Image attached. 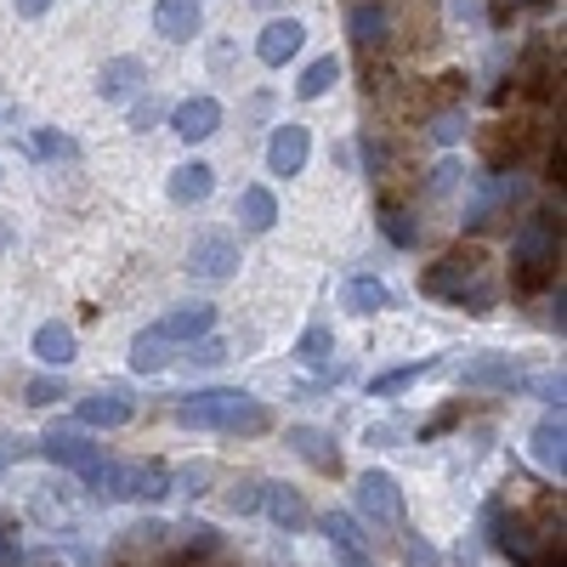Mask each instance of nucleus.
<instances>
[{
	"instance_id": "f257e3e1",
	"label": "nucleus",
	"mask_w": 567,
	"mask_h": 567,
	"mask_svg": "<svg viewBox=\"0 0 567 567\" xmlns=\"http://www.w3.org/2000/svg\"><path fill=\"white\" fill-rule=\"evenodd\" d=\"M176 420L194 425V432H227V437H261L272 425L267 403L239 386H205V392L176 398Z\"/></svg>"
},
{
	"instance_id": "f03ea898",
	"label": "nucleus",
	"mask_w": 567,
	"mask_h": 567,
	"mask_svg": "<svg viewBox=\"0 0 567 567\" xmlns=\"http://www.w3.org/2000/svg\"><path fill=\"white\" fill-rule=\"evenodd\" d=\"M420 290L437 301H460L465 312H494V284H488V256L477 245H460L443 261H432L420 272Z\"/></svg>"
},
{
	"instance_id": "7ed1b4c3",
	"label": "nucleus",
	"mask_w": 567,
	"mask_h": 567,
	"mask_svg": "<svg viewBox=\"0 0 567 567\" xmlns=\"http://www.w3.org/2000/svg\"><path fill=\"white\" fill-rule=\"evenodd\" d=\"M556 256H561V216L534 210L516 227V250H511V290L516 296H539L545 284H556Z\"/></svg>"
},
{
	"instance_id": "20e7f679",
	"label": "nucleus",
	"mask_w": 567,
	"mask_h": 567,
	"mask_svg": "<svg viewBox=\"0 0 567 567\" xmlns=\"http://www.w3.org/2000/svg\"><path fill=\"white\" fill-rule=\"evenodd\" d=\"M528 199V182L516 176V171H505V176H477V194H471V205H465V227L471 233H483V227H494L511 205H523Z\"/></svg>"
},
{
	"instance_id": "39448f33",
	"label": "nucleus",
	"mask_w": 567,
	"mask_h": 567,
	"mask_svg": "<svg viewBox=\"0 0 567 567\" xmlns=\"http://www.w3.org/2000/svg\"><path fill=\"white\" fill-rule=\"evenodd\" d=\"M187 272L194 278H210V284H227V278H239V239L233 233H199L194 250H187Z\"/></svg>"
},
{
	"instance_id": "423d86ee",
	"label": "nucleus",
	"mask_w": 567,
	"mask_h": 567,
	"mask_svg": "<svg viewBox=\"0 0 567 567\" xmlns=\"http://www.w3.org/2000/svg\"><path fill=\"white\" fill-rule=\"evenodd\" d=\"M352 494H358V511L369 516V523H386V528L403 523V494H398L392 471H363Z\"/></svg>"
},
{
	"instance_id": "0eeeda50",
	"label": "nucleus",
	"mask_w": 567,
	"mask_h": 567,
	"mask_svg": "<svg viewBox=\"0 0 567 567\" xmlns=\"http://www.w3.org/2000/svg\"><path fill=\"white\" fill-rule=\"evenodd\" d=\"M307 154H312L307 125L284 120V125L272 131V142H267V171H272V176H301V171H307Z\"/></svg>"
},
{
	"instance_id": "6e6552de",
	"label": "nucleus",
	"mask_w": 567,
	"mask_h": 567,
	"mask_svg": "<svg viewBox=\"0 0 567 567\" xmlns=\"http://www.w3.org/2000/svg\"><path fill=\"white\" fill-rule=\"evenodd\" d=\"M284 443H290L312 471H323V477H341V471H347V460H341L336 437H329L323 425H290V432H284Z\"/></svg>"
},
{
	"instance_id": "1a4fd4ad",
	"label": "nucleus",
	"mask_w": 567,
	"mask_h": 567,
	"mask_svg": "<svg viewBox=\"0 0 567 567\" xmlns=\"http://www.w3.org/2000/svg\"><path fill=\"white\" fill-rule=\"evenodd\" d=\"M323 534H329V545H336V556L347 567H374L369 534H363V523H358L352 511H323Z\"/></svg>"
},
{
	"instance_id": "9d476101",
	"label": "nucleus",
	"mask_w": 567,
	"mask_h": 567,
	"mask_svg": "<svg viewBox=\"0 0 567 567\" xmlns=\"http://www.w3.org/2000/svg\"><path fill=\"white\" fill-rule=\"evenodd\" d=\"M210 329H216V307H210V301H194V307H171V312L154 323V336L171 341V347H176V341L194 347L199 336H210Z\"/></svg>"
},
{
	"instance_id": "9b49d317",
	"label": "nucleus",
	"mask_w": 567,
	"mask_h": 567,
	"mask_svg": "<svg viewBox=\"0 0 567 567\" xmlns=\"http://www.w3.org/2000/svg\"><path fill=\"white\" fill-rule=\"evenodd\" d=\"M171 131H176L182 142L216 136V131H221V103H216V97H187V103H176V109H171Z\"/></svg>"
},
{
	"instance_id": "f8f14e48",
	"label": "nucleus",
	"mask_w": 567,
	"mask_h": 567,
	"mask_svg": "<svg viewBox=\"0 0 567 567\" xmlns=\"http://www.w3.org/2000/svg\"><path fill=\"white\" fill-rule=\"evenodd\" d=\"M261 511L272 516V528H284V534H301V528L312 523L307 499H301L290 483H261Z\"/></svg>"
},
{
	"instance_id": "ddd939ff",
	"label": "nucleus",
	"mask_w": 567,
	"mask_h": 567,
	"mask_svg": "<svg viewBox=\"0 0 567 567\" xmlns=\"http://www.w3.org/2000/svg\"><path fill=\"white\" fill-rule=\"evenodd\" d=\"M301 40H307V29L296 23V18H278V23H267L261 29V40H256V58L267 63V69H284L296 52H301Z\"/></svg>"
},
{
	"instance_id": "4468645a",
	"label": "nucleus",
	"mask_w": 567,
	"mask_h": 567,
	"mask_svg": "<svg viewBox=\"0 0 567 567\" xmlns=\"http://www.w3.org/2000/svg\"><path fill=\"white\" fill-rule=\"evenodd\" d=\"M199 23H205V7H199V0H159V7H154V29H159L171 45L194 40Z\"/></svg>"
},
{
	"instance_id": "2eb2a0df",
	"label": "nucleus",
	"mask_w": 567,
	"mask_h": 567,
	"mask_svg": "<svg viewBox=\"0 0 567 567\" xmlns=\"http://www.w3.org/2000/svg\"><path fill=\"white\" fill-rule=\"evenodd\" d=\"M40 454L52 460V465H69V471H80V477H85V471L103 460V454H97V443H91V437H80V432H52V437H40Z\"/></svg>"
},
{
	"instance_id": "dca6fc26",
	"label": "nucleus",
	"mask_w": 567,
	"mask_h": 567,
	"mask_svg": "<svg viewBox=\"0 0 567 567\" xmlns=\"http://www.w3.org/2000/svg\"><path fill=\"white\" fill-rule=\"evenodd\" d=\"M567 432H561V409L556 414H545L539 425H534V437H528V454H534V465L539 471H550V477H561V465H567Z\"/></svg>"
},
{
	"instance_id": "f3484780",
	"label": "nucleus",
	"mask_w": 567,
	"mask_h": 567,
	"mask_svg": "<svg viewBox=\"0 0 567 567\" xmlns=\"http://www.w3.org/2000/svg\"><path fill=\"white\" fill-rule=\"evenodd\" d=\"M523 154H528V125H494L483 136V159L494 165V176L516 171V159H523Z\"/></svg>"
},
{
	"instance_id": "a211bd4d",
	"label": "nucleus",
	"mask_w": 567,
	"mask_h": 567,
	"mask_svg": "<svg viewBox=\"0 0 567 567\" xmlns=\"http://www.w3.org/2000/svg\"><path fill=\"white\" fill-rule=\"evenodd\" d=\"M142 85H148V69H142L136 58H109L103 74H97V97L103 103H125L131 91H142Z\"/></svg>"
},
{
	"instance_id": "6ab92c4d",
	"label": "nucleus",
	"mask_w": 567,
	"mask_h": 567,
	"mask_svg": "<svg viewBox=\"0 0 567 567\" xmlns=\"http://www.w3.org/2000/svg\"><path fill=\"white\" fill-rule=\"evenodd\" d=\"M460 381H465V386H483V392H511V386H523V374L511 369V358L483 352V358H471V363L460 369Z\"/></svg>"
},
{
	"instance_id": "aec40b11",
	"label": "nucleus",
	"mask_w": 567,
	"mask_h": 567,
	"mask_svg": "<svg viewBox=\"0 0 567 567\" xmlns=\"http://www.w3.org/2000/svg\"><path fill=\"white\" fill-rule=\"evenodd\" d=\"M210 194H216V171L205 159H187V165L171 171V199L176 205H205Z\"/></svg>"
},
{
	"instance_id": "412c9836",
	"label": "nucleus",
	"mask_w": 567,
	"mask_h": 567,
	"mask_svg": "<svg viewBox=\"0 0 567 567\" xmlns=\"http://www.w3.org/2000/svg\"><path fill=\"white\" fill-rule=\"evenodd\" d=\"M29 352L40 358V363H52V369H63V363H74V352H80V341H74V329L69 323H40L34 329V341H29Z\"/></svg>"
},
{
	"instance_id": "4be33fe9",
	"label": "nucleus",
	"mask_w": 567,
	"mask_h": 567,
	"mask_svg": "<svg viewBox=\"0 0 567 567\" xmlns=\"http://www.w3.org/2000/svg\"><path fill=\"white\" fill-rule=\"evenodd\" d=\"M516 80H523V91H528L534 103H550L556 97V74H550V45L545 40H534L528 52H523V74H516Z\"/></svg>"
},
{
	"instance_id": "5701e85b",
	"label": "nucleus",
	"mask_w": 567,
	"mask_h": 567,
	"mask_svg": "<svg viewBox=\"0 0 567 567\" xmlns=\"http://www.w3.org/2000/svg\"><path fill=\"white\" fill-rule=\"evenodd\" d=\"M74 420H80V425H97V432H114V425L131 420V398H125V392H97V398H85V403L74 409Z\"/></svg>"
},
{
	"instance_id": "b1692460",
	"label": "nucleus",
	"mask_w": 567,
	"mask_h": 567,
	"mask_svg": "<svg viewBox=\"0 0 567 567\" xmlns=\"http://www.w3.org/2000/svg\"><path fill=\"white\" fill-rule=\"evenodd\" d=\"M347 29H352V40H358V52H374V45H386V34H392V12L374 7V0H363V7H352Z\"/></svg>"
},
{
	"instance_id": "393cba45",
	"label": "nucleus",
	"mask_w": 567,
	"mask_h": 567,
	"mask_svg": "<svg viewBox=\"0 0 567 567\" xmlns=\"http://www.w3.org/2000/svg\"><path fill=\"white\" fill-rule=\"evenodd\" d=\"M341 307L358 312V318H374V312H386V307H392V290H386L381 278H369V272H363V278H352L347 290H341Z\"/></svg>"
},
{
	"instance_id": "a878e982",
	"label": "nucleus",
	"mask_w": 567,
	"mask_h": 567,
	"mask_svg": "<svg viewBox=\"0 0 567 567\" xmlns=\"http://www.w3.org/2000/svg\"><path fill=\"white\" fill-rule=\"evenodd\" d=\"M443 369V358H420V363H403V369H386V374H374V386H369V398H398V392H409V386H420L425 374H437Z\"/></svg>"
},
{
	"instance_id": "bb28decb",
	"label": "nucleus",
	"mask_w": 567,
	"mask_h": 567,
	"mask_svg": "<svg viewBox=\"0 0 567 567\" xmlns=\"http://www.w3.org/2000/svg\"><path fill=\"white\" fill-rule=\"evenodd\" d=\"M272 221H278L272 187H245V199H239V227H245V233H272Z\"/></svg>"
},
{
	"instance_id": "cd10ccee",
	"label": "nucleus",
	"mask_w": 567,
	"mask_h": 567,
	"mask_svg": "<svg viewBox=\"0 0 567 567\" xmlns=\"http://www.w3.org/2000/svg\"><path fill=\"white\" fill-rule=\"evenodd\" d=\"M176 363V352H171V341H159L154 329H142V336L131 341V369L136 374H159V369H171Z\"/></svg>"
},
{
	"instance_id": "c85d7f7f",
	"label": "nucleus",
	"mask_w": 567,
	"mask_h": 567,
	"mask_svg": "<svg viewBox=\"0 0 567 567\" xmlns=\"http://www.w3.org/2000/svg\"><path fill=\"white\" fill-rule=\"evenodd\" d=\"M374 221H381V233H386V239H392L398 250H414V245H420V221H414L398 199H386L381 210H374Z\"/></svg>"
},
{
	"instance_id": "c756f323",
	"label": "nucleus",
	"mask_w": 567,
	"mask_h": 567,
	"mask_svg": "<svg viewBox=\"0 0 567 567\" xmlns=\"http://www.w3.org/2000/svg\"><path fill=\"white\" fill-rule=\"evenodd\" d=\"M329 352H336V329H329V323H307L301 341H296V358L312 363V369H329Z\"/></svg>"
},
{
	"instance_id": "7c9ffc66",
	"label": "nucleus",
	"mask_w": 567,
	"mask_h": 567,
	"mask_svg": "<svg viewBox=\"0 0 567 567\" xmlns=\"http://www.w3.org/2000/svg\"><path fill=\"white\" fill-rule=\"evenodd\" d=\"M221 550V534L210 528V523H187L182 534H176V561H194V556H216Z\"/></svg>"
},
{
	"instance_id": "2f4dec72",
	"label": "nucleus",
	"mask_w": 567,
	"mask_h": 567,
	"mask_svg": "<svg viewBox=\"0 0 567 567\" xmlns=\"http://www.w3.org/2000/svg\"><path fill=\"white\" fill-rule=\"evenodd\" d=\"M336 80H341V63H336V58H318V63H307V74L296 80V97H301V103H318Z\"/></svg>"
},
{
	"instance_id": "473e14b6",
	"label": "nucleus",
	"mask_w": 567,
	"mask_h": 567,
	"mask_svg": "<svg viewBox=\"0 0 567 567\" xmlns=\"http://www.w3.org/2000/svg\"><path fill=\"white\" fill-rule=\"evenodd\" d=\"M29 148H34L40 159H80V142H74L69 131H34Z\"/></svg>"
},
{
	"instance_id": "72a5a7b5",
	"label": "nucleus",
	"mask_w": 567,
	"mask_h": 567,
	"mask_svg": "<svg viewBox=\"0 0 567 567\" xmlns=\"http://www.w3.org/2000/svg\"><path fill=\"white\" fill-rule=\"evenodd\" d=\"M58 398H69V381H63V374H34V381L23 386V403H29V409H52Z\"/></svg>"
},
{
	"instance_id": "f704fd0d",
	"label": "nucleus",
	"mask_w": 567,
	"mask_h": 567,
	"mask_svg": "<svg viewBox=\"0 0 567 567\" xmlns=\"http://www.w3.org/2000/svg\"><path fill=\"white\" fill-rule=\"evenodd\" d=\"M187 363H194V369H216V363H227V341L199 336V341H194V352H187Z\"/></svg>"
},
{
	"instance_id": "c9c22d12",
	"label": "nucleus",
	"mask_w": 567,
	"mask_h": 567,
	"mask_svg": "<svg viewBox=\"0 0 567 567\" xmlns=\"http://www.w3.org/2000/svg\"><path fill=\"white\" fill-rule=\"evenodd\" d=\"M523 386H528L534 398H545V403L561 409V374H523Z\"/></svg>"
},
{
	"instance_id": "e433bc0d",
	"label": "nucleus",
	"mask_w": 567,
	"mask_h": 567,
	"mask_svg": "<svg viewBox=\"0 0 567 567\" xmlns=\"http://www.w3.org/2000/svg\"><path fill=\"white\" fill-rule=\"evenodd\" d=\"M432 136H437V142H460V136H465V114H460V109H443V114L432 120Z\"/></svg>"
},
{
	"instance_id": "4c0bfd02",
	"label": "nucleus",
	"mask_w": 567,
	"mask_h": 567,
	"mask_svg": "<svg viewBox=\"0 0 567 567\" xmlns=\"http://www.w3.org/2000/svg\"><path fill=\"white\" fill-rule=\"evenodd\" d=\"M210 477H216V465H194V471H182V477H171V488H182V494H205Z\"/></svg>"
},
{
	"instance_id": "58836bf2",
	"label": "nucleus",
	"mask_w": 567,
	"mask_h": 567,
	"mask_svg": "<svg viewBox=\"0 0 567 567\" xmlns=\"http://www.w3.org/2000/svg\"><path fill=\"white\" fill-rule=\"evenodd\" d=\"M227 505H233V511H239V516H250V511H261V483H239V488H233V494H227Z\"/></svg>"
},
{
	"instance_id": "ea45409f",
	"label": "nucleus",
	"mask_w": 567,
	"mask_h": 567,
	"mask_svg": "<svg viewBox=\"0 0 567 567\" xmlns=\"http://www.w3.org/2000/svg\"><path fill=\"white\" fill-rule=\"evenodd\" d=\"M159 114H165V103H159V97H142V103L131 109V125H136V131H154V125H159Z\"/></svg>"
},
{
	"instance_id": "a19ab883",
	"label": "nucleus",
	"mask_w": 567,
	"mask_h": 567,
	"mask_svg": "<svg viewBox=\"0 0 567 567\" xmlns=\"http://www.w3.org/2000/svg\"><path fill=\"white\" fill-rule=\"evenodd\" d=\"M460 414H465V403H449L437 420H425V425H420V443H425V437H437V432H449V425H454Z\"/></svg>"
},
{
	"instance_id": "79ce46f5",
	"label": "nucleus",
	"mask_w": 567,
	"mask_h": 567,
	"mask_svg": "<svg viewBox=\"0 0 567 567\" xmlns=\"http://www.w3.org/2000/svg\"><path fill=\"white\" fill-rule=\"evenodd\" d=\"M18 550H23V545H18V528H12V523H0V567H12Z\"/></svg>"
},
{
	"instance_id": "37998d69",
	"label": "nucleus",
	"mask_w": 567,
	"mask_h": 567,
	"mask_svg": "<svg viewBox=\"0 0 567 567\" xmlns=\"http://www.w3.org/2000/svg\"><path fill=\"white\" fill-rule=\"evenodd\" d=\"M454 182H460V165H454V159H443V165L432 171V194H449Z\"/></svg>"
},
{
	"instance_id": "c03bdc74",
	"label": "nucleus",
	"mask_w": 567,
	"mask_h": 567,
	"mask_svg": "<svg viewBox=\"0 0 567 567\" xmlns=\"http://www.w3.org/2000/svg\"><path fill=\"white\" fill-rule=\"evenodd\" d=\"M398 443V425H369V449H392Z\"/></svg>"
},
{
	"instance_id": "a18cd8bd",
	"label": "nucleus",
	"mask_w": 567,
	"mask_h": 567,
	"mask_svg": "<svg viewBox=\"0 0 567 567\" xmlns=\"http://www.w3.org/2000/svg\"><path fill=\"white\" fill-rule=\"evenodd\" d=\"M409 567H437V550L432 545H409Z\"/></svg>"
},
{
	"instance_id": "49530a36",
	"label": "nucleus",
	"mask_w": 567,
	"mask_h": 567,
	"mask_svg": "<svg viewBox=\"0 0 567 567\" xmlns=\"http://www.w3.org/2000/svg\"><path fill=\"white\" fill-rule=\"evenodd\" d=\"M52 12V0H18V18H45Z\"/></svg>"
},
{
	"instance_id": "de8ad7c7",
	"label": "nucleus",
	"mask_w": 567,
	"mask_h": 567,
	"mask_svg": "<svg viewBox=\"0 0 567 567\" xmlns=\"http://www.w3.org/2000/svg\"><path fill=\"white\" fill-rule=\"evenodd\" d=\"M505 7H528V0H505Z\"/></svg>"
},
{
	"instance_id": "09e8293b",
	"label": "nucleus",
	"mask_w": 567,
	"mask_h": 567,
	"mask_svg": "<svg viewBox=\"0 0 567 567\" xmlns=\"http://www.w3.org/2000/svg\"><path fill=\"white\" fill-rule=\"evenodd\" d=\"M256 7H278V0H256Z\"/></svg>"
},
{
	"instance_id": "8fccbe9b",
	"label": "nucleus",
	"mask_w": 567,
	"mask_h": 567,
	"mask_svg": "<svg viewBox=\"0 0 567 567\" xmlns=\"http://www.w3.org/2000/svg\"><path fill=\"white\" fill-rule=\"evenodd\" d=\"M0 465H7V460H0Z\"/></svg>"
}]
</instances>
